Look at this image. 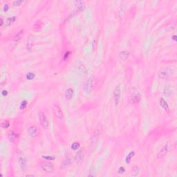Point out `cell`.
Wrapping results in <instances>:
<instances>
[{"label":"cell","instance_id":"cell-1","mask_svg":"<svg viewBox=\"0 0 177 177\" xmlns=\"http://www.w3.org/2000/svg\"><path fill=\"white\" fill-rule=\"evenodd\" d=\"M96 83V79L94 76H91L88 80L86 81L84 85V93L88 94L93 91V88Z\"/></svg>","mask_w":177,"mask_h":177},{"label":"cell","instance_id":"cell-2","mask_svg":"<svg viewBox=\"0 0 177 177\" xmlns=\"http://www.w3.org/2000/svg\"><path fill=\"white\" fill-rule=\"evenodd\" d=\"M114 103L116 106H118L120 100H121V88H120V86L118 85L115 89L114 90Z\"/></svg>","mask_w":177,"mask_h":177},{"label":"cell","instance_id":"cell-3","mask_svg":"<svg viewBox=\"0 0 177 177\" xmlns=\"http://www.w3.org/2000/svg\"><path fill=\"white\" fill-rule=\"evenodd\" d=\"M39 120L41 126L44 129H47L49 127V121L46 114L42 111L39 113Z\"/></svg>","mask_w":177,"mask_h":177},{"label":"cell","instance_id":"cell-4","mask_svg":"<svg viewBox=\"0 0 177 177\" xmlns=\"http://www.w3.org/2000/svg\"><path fill=\"white\" fill-rule=\"evenodd\" d=\"M53 114L55 118L58 119H62L63 118V113L61 109V108L58 106V105H53Z\"/></svg>","mask_w":177,"mask_h":177},{"label":"cell","instance_id":"cell-5","mask_svg":"<svg viewBox=\"0 0 177 177\" xmlns=\"http://www.w3.org/2000/svg\"><path fill=\"white\" fill-rule=\"evenodd\" d=\"M28 134L32 138H35L39 134V130L35 125H32L28 129Z\"/></svg>","mask_w":177,"mask_h":177},{"label":"cell","instance_id":"cell-6","mask_svg":"<svg viewBox=\"0 0 177 177\" xmlns=\"http://www.w3.org/2000/svg\"><path fill=\"white\" fill-rule=\"evenodd\" d=\"M42 169L48 173H52L54 171V167L53 165L51 163L46 162L42 164Z\"/></svg>","mask_w":177,"mask_h":177},{"label":"cell","instance_id":"cell-7","mask_svg":"<svg viewBox=\"0 0 177 177\" xmlns=\"http://www.w3.org/2000/svg\"><path fill=\"white\" fill-rule=\"evenodd\" d=\"M23 35H24V30H21V31H19L14 37L13 40V43L14 44H18L21 41L22 38L23 37Z\"/></svg>","mask_w":177,"mask_h":177},{"label":"cell","instance_id":"cell-8","mask_svg":"<svg viewBox=\"0 0 177 177\" xmlns=\"http://www.w3.org/2000/svg\"><path fill=\"white\" fill-rule=\"evenodd\" d=\"M168 151V145H165L161 148V150L159 151V152L158 153V154H157V159H161V158L164 157L165 155L167 154Z\"/></svg>","mask_w":177,"mask_h":177},{"label":"cell","instance_id":"cell-9","mask_svg":"<svg viewBox=\"0 0 177 177\" xmlns=\"http://www.w3.org/2000/svg\"><path fill=\"white\" fill-rule=\"evenodd\" d=\"M84 154L83 151H79L75 156V160L76 163H81L84 159Z\"/></svg>","mask_w":177,"mask_h":177},{"label":"cell","instance_id":"cell-10","mask_svg":"<svg viewBox=\"0 0 177 177\" xmlns=\"http://www.w3.org/2000/svg\"><path fill=\"white\" fill-rule=\"evenodd\" d=\"M18 134L16 133L13 132V131H10L8 133V138L9 140L11 142H15L18 139Z\"/></svg>","mask_w":177,"mask_h":177},{"label":"cell","instance_id":"cell-11","mask_svg":"<svg viewBox=\"0 0 177 177\" xmlns=\"http://www.w3.org/2000/svg\"><path fill=\"white\" fill-rule=\"evenodd\" d=\"M100 133V131L99 129L97 128L96 130L93 132V135H92V137H91V143L92 144H96V143Z\"/></svg>","mask_w":177,"mask_h":177},{"label":"cell","instance_id":"cell-12","mask_svg":"<svg viewBox=\"0 0 177 177\" xmlns=\"http://www.w3.org/2000/svg\"><path fill=\"white\" fill-rule=\"evenodd\" d=\"M33 42H34V37L33 35H30L28 39L27 40V49L28 51H31L32 49V47L33 46Z\"/></svg>","mask_w":177,"mask_h":177},{"label":"cell","instance_id":"cell-13","mask_svg":"<svg viewBox=\"0 0 177 177\" xmlns=\"http://www.w3.org/2000/svg\"><path fill=\"white\" fill-rule=\"evenodd\" d=\"M140 100H141V95H140L139 93H135L133 96V97L131 98V102H132V103H133V104L139 102Z\"/></svg>","mask_w":177,"mask_h":177},{"label":"cell","instance_id":"cell-14","mask_svg":"<svg viewBox=\"0 0 177 177\" xmlns=\"http://www.w3.org/2000/svg\"><path fill=\"white\" fill-rule=\"evenodd\" d=\"M19 163L20 167H21V168H22V169H26L27 165V162L26 159H24V158L22 157V156L19 157Z\"/></svg>","mask_w":177,"mask_h":177},{"label":"cell","instance_id":"cell-15","mask_svg":"<svg viewBox=\"0 0 177 177\" xmlns=\"http://www.w3.org/2000/svg\"><path fill=\"white\" fill-rule=\"evenodd\" d=\"M129 51H121L119 53V58L122 60H126L129 58Z\"/></svg>","mask_w":177,"mask_h":177},{"label":"cell","instance_id":"cell-16","mask_svg":"<svg viewBox=\"0 0 177 177\" xmlns=\"http://www.w3.org/2000/svg\"><path fill=\"white\" fill-rule=\"evenodd\" d=\"M73 88H69L66 91L65 97L67 100H71V98L73 97Z\"/></svg>","mask_w":177,"mask_h":177},{"label":"cell","instance_id":"cell-17","mask_svg":"<svg viewBox=\"0 0 177 177\" xmlns=\"http://www.w3.org/2000/svg\"><path fill=\"white\" fill-rule=\"evenodd\" d=\"M71 164V159L69 158H66L64 159L63 160V161L62 162V164H61V168H68L69 166V165Z\"/></svg>","mask_w":177,"mask_h":177},{"label":"cell","instance_id":"cell-18","mask_svg":"<svg viewBox=\"0 0 177 177\" xmlns=\"http://www.w3.org/2000/svg\"><path fill=\"white\" fill-rule=\"evenodd\" d=\"M159 103H160V106H162L165 110V111L169 110L168 104V102H166V101L164 100L163 98H160V101H159Z\"/></svg>","mask_w":177,"mask_h":177},{"label":"cell","instance_id":"cell-19","mask_svg":"<svg viewBox=\"0 0 177 177\" xmlns=\"http://www.w3.org/2000/svg\"><path fill=\"white\" fill-rule=\"evenodd\" d=\"M15 19H16V17L15 16H13V17H10V18H7V19L5 22V26L6 27L10 26L11 24H13L15 21Z\"/></svg>","mask_w":177,"mask_h":177},{"label":"cell","instance_id":"cell-20","mask_svg":"<svg viewBox=\"0 0 177 177\" xmlns=\"http://www.w3.org/2000/svg\"><path fill=\"white\" fill-rule=\"evenodd\" d=\"M158 75H159V76L160 78H165L168 76V71H167L166 69H160L159 71Z\"/></svg>","mask_w":177,"mask_h":177},{"label":"cell","instance_id":"cell-21","mask_svg":"<svg viewBox=\"0 0 177 177\" xmlns=\"http://www.w3.org/2000/svg\"><path fill=\"white\" fill-rule=\"evenodd\" d=\"M171 92H172V89H171L170 86L166 85V86L165 87V88H164L163 90V93L164 94H165V96H169L170 95Z\"/></svg>","mask_w":177,"mask_h":177},{"label":"cell","instance_id":"cell-22","mask_svg":"<svg viewBox=\"0 0 177 177\" xmlns=\"http://www.w3.org/2000/svg\"><path fill=\"white\" fill-rule=\"evenodd\" d=\"M134 155V151H131L129 153V154L127 155V156L126 157V163H129L131 162V160H132V158L133 156Z\"/></svg>","mask_w":177,"mask_h":177},{"label":"cell","instance_id":"cell-23","mask_svg":"<svg viewBox=\"0 0 177 177\" xmlns=\"http://www.w3.org/2000/svg\"><path fill=\"white\" fill-rule=\"evenodd\" d=\"M80 143L78 142H73V143L72 144V145H71V149L73 150H78V149L80 148Z\"/></svg>","mask_w":177,"mask_h":177},{"label":"cell","instance_id":"cell-24","mask_svg":"<svg viewBox=\"0 0 177 177\" xmlns=\"http://www.w3.org/2000/svg\"><path fill=\"white\" fill-rule=\"evenodd\" d=\"M35 75L33 73H32V72H30V73H28L27 74V80H33L35 78Z\"/></svg>","mask_w":177,"mask_h":177},{"label":"cell","instance_id":"cell-25","mask_svg":"<svg viewBox=\"0 0 177 177\" xmlns=\"http://www.w3.org/2000/svg\"><path fill=\"white\" fill-rule=\"evenodd\" d=\"M9 126H10V123H9L8 120H5V121H4L2 123V124H1V127L4 129L9 128Z\"/></svg>","mask_w":177,"mask_h":177},{"label":"cell","instance_id":"cell-26","mask_svg":"<svg viewBox=\"0 0 177 177\" xmlns=\"http://www.w3.org/2000/svg\"><path fill=\"white\" fill-rule=\"evenodd\" d=\"M23 2L24 1H22V0H15V1H14L13 2V4L15 6H20V5L22 4Z\"/></svg>","mask_w":177,"mask_h":177},{"label":"cell","instance_id":"cell-27","mask_svg":"<svg viewBox=\"0 0 177 177\" xmlns=\"http://www.w3.org/2000/svg\"><path fill=\"white\" fill-rule=\"evenodd\" d=\"M138 171H139L138 168L137 167H136L135 168L133 169L132 174V176H134V177H135V176H137L138 174V173H139Z\"/></svg>","mask_w":177,"mask_h":177},{"label":"cell","instance_id":"cell-28","mask_svg":"<svg viewBox=\"0 0 177 177\" xmlns=\"http://www.w3.org/2000/svg\"><path fill=\"white\" fill-rule=\"evenodd\" d=\"M27 105V101L26 100H24L22 101V102L21 103V105H20V109H24Z\"/></svg>","mask_w":177,"mask_h":177},{"label":"cell","instance_id":"cell-29","mask_svg":"<svg viewBox=\"0 0 177 177\" xmlns=\"http://www.w3.org/2000/svg\"><path fill=\"white\" fill-rule=\"evenodd\" d=\"M169 26H170V28H169V27H167L166 28V29L168 30V31H171V30H174V28H175V26L173 24H169Z\"/></svg>","mask_w":177,"mask_h":177},{"label":"cell","instance_id":"cell-30","mask_svg":"<svg viewBox=\"0 0 177 177\" xmlns=\"http://www.w3.org/2000/svg\"><path fill=\"white\" fill-rule=\"evenodd\" d=\"M124 172H125V169H124L123 167H120V168L118 169V174H123Z\"/></svg>","mask_w":177,"mask_h":177},{"label":"cell","instance_id":"cell-31","mask_svg":"<svg viewBox=\"0 0 177 177\" xmlns=\"http://www.w3.org/2000/svg\"><path fill=\"white\" fill-rule=\"evenodd\" d=\"M44 159H45L48 160H54L55 159V157H53V156H42Z\"/></svg>","mask_w":177,"mask_h":177},{"label":"cell","instance_id":"cell-32","mask_svg":"<svg viewBox=\"0 0 177 177\" xmlns=\"http://www.w3.org/2000/svg\"><path fill=\"white\" fill-rule=\"evenodd\" d=\"M4 12H7L8 11V10H9V5L7 4H4Z\"/></svg>","mask_w":177,"mask_h":177},{"label":"cell","instance_id":"cell-33","mask_svg":"<svg viewBox=\"0 0 177 177\" xmlns=\"http://www.w3.org/2000/svg\"><path fill=\"white\" fill-rule=\"evenodd\" d=\"M1 94L4 96H6L8 95V91L6 90H3L2 92H1Z\"/></svg>","mask_w":177,"mask_h":177},{"label":"cell","instance_id":"cell-34","mask_svg":"<svg viewBox=\"0 0 177 177\" xmlns=\"http://www.w3.org/2000/svg\"><path fill=\"white\" fill-rule=\"evenodd\" d=\"M69 54V52H67L66 53H65V55H64V59H66V58H67V57L69 56V55H68Z\"/></svg>","mask_w":177,"mask_h":177},{"label":"cell","instance_id":"cell-35","mask_svg":"<svg viewBox=\"0 0 177 177\" xmlns=\"http://www.w3.org/2000/svg\"><path fill=\"white\" fill-rule=\"evenodd\" d=\"M3 24H4V21H3V19H2V18H1V26H3Z\"/></svg>","mask_w":177,"mask_h":177},{"label":"cell","instance_id":"cell-36","mask_svg":"<svg viewBox=\"0 0 177 177\" xmlns=\"http://www.w3.org/2000/svg\"><path fill=\"white\" fill-rule=\"evenodd\" d=\"M176 38H177V36H176V35L173 36V40H175V41H176V40H177V39H176Z\"/></svg>","mask_w":177,"mask_h":177}]
</instances>
